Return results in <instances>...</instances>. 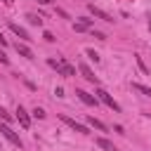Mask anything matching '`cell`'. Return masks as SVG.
<instances>
[{
    "label": "cell",
    "mask_w": 151,
    "mask_h": 151,
    "mask_svg": "<svg viewBox=\"0 0 151 151\" xmlns=\"http://www.w3.org/2000/svg\"><path fill=\"white\" fill-rule=\"evenodd\" d=\"M0 132H2V134H5V139H7V142H12L14 146H19V149L24 146V142L19 139V134H17V132H14V130H12L7 123H2V125H0Z\"/></svg>",
    "instance_id": "3"
},
{
    "label": "cell",
    "mask_w": 151,
    "mask_h": 151,
    "mask_svg": "<svg viewBox=\"0 0 151 151\" xmlns=\"http://www.w3.org/2000/svg\"><path fill=\"white\" fill-rule=\"evenodd\" d=\"M78 71H80V76H83L87 83H94V85L99 83V80H97V76H94V71H92V68H90L85 61H80V64H78Z\"/></svg>",
    "instance_id": "5"
},
{
    "label": "cell",
    "mask_w": 151,
    "mask_h": 151,
    "mask_svg": "<svg viewBox=\"0 0 151 151\" xmlns=\"http://www.w3.org/2000/svg\"><path fill=\"white\" fill-rule=\"evenodd\" d=\"M0 64H9V59L5 57V52H0Z\"/></svg>",
    "instance_id": "23"
},
{
    "label": "cell",
    "mask_w": 151,
    "mask_h": 151,
    "mask_svg": "<svg viewBox=\"0 0 151 151\" xmlns=\"http://www.w3.org/2000/svg\"><path fill=\"white\" fill-rule=\"evenodd\" d=\"M54 12H57V14H59V17H61V19H68V14H66V9H61V7H57V9H54Z\"/></svg>",
    "instance_id": "22"
},
{
    "label": "cell",
    "mask_w": 151,
    "mask_h": 151,
    "mask_svg": "<svg viewBox=\"0 0 151 151\" xmlns=\"http://www.w3.org/2000/svg\"><path fill=\"white\" fill-rule=\"evenodd\" d=\"M42 38H45L47 42H54V40H57V38H54V33H50V31H45V33H42Z\"/></svg>",
    "instance_id": "19"
},
{
    "label": "cell",
    "mask_w": 151,
    "mask_h": 151,
    "mask_svg": "<svg viewBox=\"0 0 151 151\" xmlns=\"http://www.w3.org/2000/svg\"><path fill=\"white\" fill-rule=\"evenodd\" d=\"M134 61H137V66H139V71H142L144 76H151V71H149V66L144 64V59H142L139 54H134Z\"/></svg>",
    "instance_id": "12"
},
{
    "label": "cell",
    "mask_w": 151,
    "mask_h": 151,
    "mask_svg": "<svg viewBox=\"0 0 151 151\" xmlns=\"http://www.w3.org/2000/svg\"><path fill=\"white\" fill-rule=\"evenodd\" d=\"M0 45H2V47H5V45H7V38H5V35H2V33H0Z\"/></svg>",
    "instance_id": "24"
},
{
    "label": "cell",
    "mask_w": 151,
    "mask_h": 151,
    "mask_svg": "<svg viewBox=\"0 0 151 151\" xmlns=\"http://www.w3.org/2000/svg\"><path fill=\"white\" fill-rule=\"evenodd\" d=\"M9 31H12L14 35H19V38H21L24 42H31V40H33V38L28 35V31H26L24 26H19V24H14V21H9Z\"/></svg>",
    "instance_id": "6"
},
{
    "label": "cell",
    "mask_w": 151,
    "mask_h": 151,
    "mask_svg": "<svg viewBox=\"0 0 151 151\" xmlns=\"http://www.w3.org/2000/svg\"><path fill=\"white\" fill-rule=\"evenodd\" d=\"M26 19H28L33 26H42V17H35V14H26Z\"/></svg>",
    "instance_id": "14"
},
{
    "label": "cell",
    "mask_w": 151,
    "mask_h": 151,
    "mask_svg": "<svg viewBox=\"0 0 151 151\" xmlns=\"http://www.w3.org/2000/svg\"><path fill=\"white\" fill-rule=\"evenodd\" d=\"M94 94H97V99H99V101H104V104H106L109 109H113L116 113L120 111V104H118V101H116V99H113V97H111V94H109L106 90H101V87H97V92H94Z\"/></svg>",
    "instance_id": "1"
},
{
    "label": "cell",
    "mask_w": 151,
    "mask_h": 151,
    "mask_svg": "<svg viewBox=\"0 0 151 151\" xmlns=\"http://www.w3.org/2000/svg\"><path fill=\"white\" fill-rule=\"evenodd\" d=\"M94 144H97L99 149H104V151H118V149H116L109 139H104V137H97V139H94Z\"/></svg>",
    "instance_id": "11"
},
{
    "label": "cell",
    "mask_w": 151,
    "mask_h": 151,
    "mask_svg": "<svg viewBox=\"0 0 151 151\" xmlns=\"http://www.w3.org/2000/svg\"><path fill=\"white\" fill-rule=\"evenodd\" d=\"M85 125H92V127H97L99 132H106V125H104L99 118H94V116H87V118H85Z\"/></svg>",
    "instance_id": "10"
},
{
    "label": "cell",
    "mask_w": 151,
    "mask_h": 151,
    "mask_svg": "<svg viewBox=\"0 0 151 151\" xmlns=\"http://www.w3.org/2000/svg\"><path fill=\"white\" fill-rule=\"evenodd\" d=\"M14 50H17L21 57H26V59H33V52H31V47H28L26 42H14Z\"/></svg>",
    "instance_id": "9"
},
{
    "label": "cell",
    "mask_w": 151,
    "mask_h": 151,
    "mask_svg": "<svg viewBox=\"0 0 151 151\" xmlns=\"http://www.w3.org/2000/svg\"><path fill=\"white\" fill-rule=\"evenodd\" d=\"M87 12H90V14L94 17V19H101V21H109V24L113 21V17H111L109 12H104L101 7H97L94 2H90V5H87Z\"/></svg>",
    "instance_id": "4"
},
{
    "label": "cell",
    "mask_w": 151,
    "mask_h": 151,
    "mask_svg": "<svg viewBox=\"0 0 151 151\" xmlns=\"http://www.w3.org/2000/svg\"><path fill=\"white\" fill-rule=\"evenodd\" d=\"M33 116H35V118H40V120H42V118H45V111H42V109H40V106H35V109H33Z\"/></svg>",
    "instance_id": "17"
},
{
    "label": "cell",
    "mask_w": 151,
    "mask_h": 151,
    "mask_svg": "<svg viewBox=\"0 0 151 151\" xmlns=\"http://www.w3.org/2000/svg\"><path fill=\"white\" fill-rule=\"evenodd\" d=\"M73 31H76V33H83V31H87V26L80 24V21H76V24H73Z\"/></svg>",
    "instance_id": "16"
},
{
    "label": "cell",
    "mask_w": 151,
    "mask_h": 151,
    "mask_svg": "<svg viewBox=\"0 0 151 151\" xmlns=\"http://www.w3.org/2000/svg\"><path fill=\"white\" fill-rule=\"evenodd\" d=\"M59 118H61V120H64V123H66L68 127H73L76 132H80V134H90V127H87L85 123H78L76 118H71V116H66V113H61Z\"/></svg>",
    "instance_id": "2"
},
{
    "label": "cell",
    "mask_w": 151,
    "mask_h": 151,
    "mask_svg": "<svg viewBox=\"0 0 151 151\" xmlns=\"http://www.w3.org/2000/svg\"><path fill=\"white\" fill-rule=\"evenodd\" d=\"M92 35H94V38H97V40H106V35H104V33H101V31H94V28H92Z\"/></svg>",
    "instance_id": "21"
},
{
    "label": "cell",
    "mask_w": 151,
    "mask_h": 151,
    "mask_svg": "<svg viewBox=\"0 0 151 151\" xmlns=\"http://www.w3.org/2000/svg\"><path fill=\"white\" fill-rule=\"evenodd\" d=\"M0 118H2V123H7V125L12 123V116H9V113H7V111H5L2 106H0Z\"/></svg>",
    "instance_id": "15"
},
{
    "label": "cell",
    "mask_w": 151,
    "mask_h": 151,
    "mask_svg": "<svg viewBox=\"0 0 151 151\" xmlns=\"http://www.w3.org/2000/svg\"><path fill=\"white\" fill-rule=\"evenodd\" d=\"M92 21H94V19H90V17H80V24H85L87 28H92Z\"/></svg>",
    "instance_id": "18"
},
{
    "label": "cell",
    "mask_w": 151,
    "mask_h": 151,
    "mask_svg": "<svg viewBox=\"0 0 151 151\" xmlns=\"http://www.w3.org/2000/svg\"><path fill=\"white\" fill-rule=\"evenodd\" d=\"M76 94H78V99H80L83 104H87V106H97V97H92L90 92H85V90H76Z\"/></svg>",
    "instance_id": "8"
},
{
    "label": "cell",
    "mask_w": 151,
    "mask_h": 151,
    "mask_svg": "<svg viewBox=\"0 0 151 151\" xmlns=\"http://www.w3.org/2000/svg\"><path fill=\"white\" fill-rule=\"evenodd\" d=\"M132 90H137V92H142V94L151 97V87H146V85H142V83H132Z\"/></svg>",
    "instance_id": "13"
},
{
    "label": "cell",
    "mask_w": 151,
    "mask_h": 151,
    "mask_svg": "<svg viewBox=\"0 0 151 151\" xmlns=\"http://www.w3.org/2000/svg\"><path fill=\"white\" fill-rule=\"evenodd\" d=\"M87 57H90V59H92V61H94V64H97V61H99V54H97V52H94V50H87Z\"/></svg>",
    "instance_id": "20"
},
{
    "label": "cell",
    "mask_w": 151,
    "mask_h": 151,
    "mask_svg": "<svg viewBox=\"0 0 151 151\" xmlns=\"http://www.w3.org/2000/svg\"><path fill=\"white\" fill-rule=\"evenodd\" d=\"M35 2H38V5H50L52 0H35Z\"/></svg>",
    "instance_id": "25"
},
{
    "label": "cell",
    "mask_w": 151,
    "mask_h": 151,
    "mask_svg": "<svg viewBox=\"0 0 151 151\" xmlns=\"http://www.w3.org/2000/svg\"><path fill=\"white\" fill-rule=\"evenodd\" d=\"M17 120H19V125H21L24 130H28V127H31V116L26 113V109H24V106H17Z\"/></svg>",
    "instance_id": "7"
},
{
    "label": "cell",
    "mask_w": 151,
    "mask_h": 151,
    "mask_svg": "<svg viewBox=\"0 0 151 151\" xmlns=\"http://www.w3.org/2000/svg\"><path fill=\"white\" fill-rule=\"evenodd\" d=\"M2 2H5V5H12V2H14V0H2Z\"/></svg>",
    "instance_id": "26"
}]
</instances>
